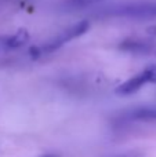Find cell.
<instances>
[{
	"label": "cell",
	"mask_w": 156,
	"mask_h": 157,
	"mask_svg": "<svg viewBox=\"0 0 156 157\" xmlns=\"http://www.w3.org/2000/svg\"><path fill=\"white\" fill-rule=\"evenodd\" d=\"M88 28H90V22L86 21V19L84 21L77 22V24L72 25V26H69V28H66V29L62 30L60 35H57L55 37L50 39V40L46 41L44 44L30 48L29 50L30 57L37 58V57H41V55L51 54V52L57 51V50L60 48V47H62L65 43H68V41L73 40V39L82 36L83 33H86L88 30Z\"/></svg>",
	"instance_id": "6da1fadb"
},
{
	"label": "cell",
	"mask_w": 156,
	"mask_h": 157,
	"mask_svg": "<svg viewBox=\"0 0 156 157\" xmlns=\"http://www.w3.org/2000/svg\"><path fill=\"white\" fill-rule=\"evenodd\" d=\"M29 40V33L26 29H19L13 35L0 36V52H7L22 47Z\"/></svg>",
	"instance_id": "277c9868"
},
{
	"label": "cell",
	"mask_w": 156,
	"mask_h": 157,
	"mask_svg": "<svg viewBox=\"0 0 156 157\" xmlns=\"http://www.w3.org/2000/svg\"><path fill=\"white\" fill-rule=\"evenodd\" d=\"M116 157H141V156L134 155V153H129V155H120V156H116Z\"/></svg>",
	"instance_id": "9c48e42d"
},
{
	"label": "cell",
	"mask_w": 156,
	"mask_h": 157,
	"mask_svg": "<svg viewBox=\"0 0 156 157\" xmlns=\"http://www.w3.org/2000/svg\"><path fill=\"white\" fill-rule=\"evenodd\" d=\"M146 83H149V77H148V72H146V69H145V71L140 72L138 75L133 76L131 78L126 80L123 84H120V86L116 88V94H119V95L134 94V92H137L140 88H142Z\"/></svg>",
	"instance_id": "5b68a950"
},
{
	"label": "cell",
	"mask_w": 156,
	"mask_h": 157,
	"mask_svg": "<svg viewBox=\"0 0 156 157\" xmlns=\"http://www.w3.org/2000/svg\"><path fill=\"white\" fill-rule=\"evenodd\" d=\"M102 15L107 17H123V18H135L146 19L156 17V2L155 0H141L131 2L124 4L112 6L102 11Z\"/></svg>",
	"instance_id": "7a4b0ae2"
},
{
	"label": "cell",
	"mask_w": 156,
	"mask_h": 157,
	"mask_svg": "<svg viewBox=\"0 0 156 157\" xmlns=\"http://www.w3.org/2000/svg\"><path fill=\"white\" fill-rule=\"evenodd\" d=\"M119 125L130 124L133 121L138 123H156V106H137L124 110L116 117Z\"/></svg>",
	"instance_id": "3957f363"
},
{
	"label": "cell",
	"mask_w": 156,
	"mask_h": 157,
	"mask_svg": "<svg viewBox=\"0 0 156 157\" xmlns=\"http://www.w3.org/2000/svg\"><path fill=\"white\" fill-rule=\"evenodd\" d=\"M120 50H123L126 52H133V54L148 55L151 52H154L155 46L154 43L142 41V40H124L120 44Z\"/></svg>",
	"instance_id": "8992f818"
},
{
	"label": "cell",
	"mask_w": 156,
	"mask_h": 157,
	"mask_svg": "<svg viewBox=\"0 0 156 157\" xmlns=\"http://www.w3.org/2000/svg\"><path fill=\"white\" fill-rule=\"evenodd\" d=\"M148 72V77H149V83H156V65H152L149 68H146Z\"/></svg>",
	"instance_id": "ba28073f"
},
{
	"label": "cell",
	"mask_w": 156,
	"mask_h": 157,
	"mask_svg": "<svg viewBox=\"0 0 156 157\" xmlns=\"http://www.w3.org/2000/svg\"><path fill=\"white\" fill-rule=\"evenodd\" d=\"M41 157H58V156H54V155H46V156H41Z\"/></svg>",
	"instance_id": "30bf717a"
},
{
	"label": "cell",
	"mask_w": 156,
	"mask_h": 157,
	"mask_svg": "<svg viewBox=\"0 0 156 157\" xmlns=\"http://www.w3.org/2000/svg\"><path fill=\"white\" fill-rule=\"evenodd\" d=\"M69 4L75 6V7H84V6H88L91 3L97 2V0H68Z\"/></svg>",
	"instance_id": "52a82bcc"
}]
</instances>
